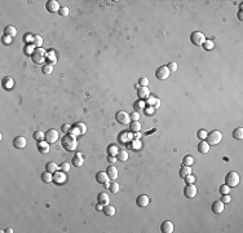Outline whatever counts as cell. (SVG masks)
Listing matches in <instances>:
<instances>
[{
	"instance_id": "74e56055",
	"label": "cell",
	"mask_w": 243,
	"mask_h": 233,
	"mask_svg": "<svg viewBox=\"0 0 243 233\" xmlns=\"http://www.w3.org/2000/svg\"><path fill=\"white\" fill-rule=\"evenodd\" d=\"M109 190L111 192V193H118L119 190V184L117 181H111L110 183V186H109Z\"/></svg>"
},
{
	"instance_id": "f546056e",
	"label": "cell",
	"mask_w": 243,
	"mask_h": 233,
	"mask_svg": "<svg viewBox=\"0 0 243 233\" xmlns=\"http://www.w3.org/2000/svg\"><path fill=\"white\" fill-rule=\"evenodd\" d=\"M4 34L5 35H8V36H10V38H13V36H16L17 35V29L14 27V26H7L4 29Z\"/></svg>"
},
{
	"instance_id": "1f68e13d",
	"label": "cell",
	"mask_w": 243,
	"mask_h": 233,
	"mask_svg": "<svg viewBox=\"0 0 243 233\" xmlns=\"http://www.w3.org/2000/svg\"><path fill=\"white\" fill-rule=\"evenodd\" d=\"M192 174V168H190V166H182L181 170H180V178H185L188 176V175Z\"/></svg>"
},
{
	"instance_id": "ee69618b",
	"label": "cell",
	"mask_w": 243,
	"mask_h": 233,
	"mask_svg": "<svg viewBox=\"0 0 243 233\" xmlns=\"http://www.w3.org/2000/svg\"><path fill=\"white\" fill-rule=\"evenodd\" d=\"M144 108H145V102H144V100H138V101L135 102V109L136 110H141Z\"/></svg>"
},
{
	"instance_id": "5b68a950",
	"label": "cell",
	"mask_w": 243,
	"mask_h": 233,
	"mask_svg": "<svg viewBox=\"0 0 243 233\" xmlns=\"http://www.w3.org/2000/svg\"><path fill=\"white\" fill-rule=\"evenodd\" d=\"M190 42L195 45H203L204 42H206V36H204L203 32L194 31V32H192V35H190Z\"/></svg>"
},
{
	"instance_id": "7a4b0ae2",
	"label": "cell",
	"mask_w": 243,
	"mask_h": 233,
	"mask_svg": "<svg viewBox=\"0 0 243 233\" xmlns=\"http://www.w3.org/2000/svg\"><path fill=\"white\" fill-rule=\"evenodd\" d=\"M221 140H222V133L217 130H213L210 133H207L206 137V141L208 143V145H217L221 143Z\"/></svg>"
},
{
	"instance_id": "9f6ffc18",
	"label": "cell",
	"mask_w": 243,
	"mask_h": 233,
	"mask_svg": "<svg viewBox=\"0 0 243 233\" xmlns=\"http://www.w3.org/2000/svg\"><path fill=\"white\" fill-rule=\"evenodd\" d=\"M102 208H103V205H101V203L98 202L96 205V210H97V211H102Z\"/></svg>"
},
{
	"instance_id": "836d02e7",
	"label": "cell",
	"mask_w": 243,
	"mask_h": 233,
	"mask_svg": "<svg viewBox=\"0 0 243 233\" xmlns=\"http://www.w3.org/2000/svg\"><path fill=\"white\" fill-rule=\"evenodd\" d=\"M32 137H34V140H36V141H43V140H45V133L42 131H35Z\"/></svg>"
},
{
	"instance_id": "f5cc1de1",
	"label": "cell",
	"mask_w": 243,
	"mask_h": 233,
	"mask_svg": "<svg viewBox=\"0 0 243 233\" xmlns=\"http://www.w3.org/2000/svg\"><path fill=\"white\" fill-rule=\"evenodd\" d=\"M231 201V198H230V196L229 194H222V200H221V202H224V203H229Z\"/></svg>"
},
{
	"instance_id": "d4e9b609",
	"label": "cell",
	"mask_w": 243,
	"mask_h": 233,
	"mask_svg": "<svg viewBox=\"0 0 243 233\" xmlns=\"http://www.w3.org/2000/svg\"><path fill=\"white\" fill-rule=\"evenodd\" d=\"M107 175H109V179L110 180H115V179H117L118 178V168L117 167H115V166H110L109 168H107Z\"/></svg>"
},
{
	"instance_id": "9a60e30c",
	"label": "cell",
	"mask_w": 243,
	"mask_h": 233,
	"mask_svg": "<svg viewBox=\"0 0 243 233\" xmlns=\"http://www.w3.org/2000/svg\"><path fill=\"white\" fill-rule=\"evenodd\" d=\"M2 86H3V88L4 90H12L13 87H14V80H13V78L12 77H4L3 78V80H2Z\"/></svg>"
},
{
	"instance_id": "11a10c76",
	"label": "cell",
	"mask_w": 243,
	"mask_h": 233,
	"mask_svg": "<svg viewBox=\"0 0 243 233\" xmlns=\"http://www.w3.org/2000/svg\"><path fill=\"white\" fill-rule=\"evenodd\" d=\"M133 149H136V150H138V149H140V147H141V144H140V141H137V140H136V141L133 143Z\"/></svg>"
},
{
	"instance_id": "5bb4252c",
	"label": "cell",
	"mask_w": 243,
	"mask_h": 233,
	"mask_svg": "<svg viewBox=\"0 0 243 233\" xmlns=\"http://www.w3.org/2000/svg\"><path fill=\"white\" fill-rule=\"evenodd\" d=\"M65 181H66V175L63 174V171L62 172L57 171V172L53 174V183H56L57 185H60V184H63Z\"/></svg>"
},
{
	"instance_id": "680465c9",
	"label": "cell",
	"mask_w": 243,
	"mask_h": 233,
	"mask_svg": "<svg viewBox=\"0 0 243 233\" xmlns=\"http://www.w3.org/2000/svg\"><path fill=\"white\" fill-rule=\"evenodd\" d=\"M238 18L242 21L243 20V14H242V10H239V13H238Z\"/></svg>"
},
{
	"instance_id": "db71d44e",
	"label": "cell",
	"mask_w": 243,
	"mask_h": 233,
	"mask_svg": "<svg viewBox=\"0 0 243 233\" xmlns=\"http://www.w3.org/2000/svg\"><path fill=\"white\" fill-rule=\"evenodd\" d=\"M71 127L73 126H70V124H63L62 126V131L65 132V133H69V132H70V130H71Z\"/></svg>"
},
{
	"instance_id": "ab89813d",
	"label": "cell",
	"mask_w": 243,
	"mask_h": 233,
	"mask_svg": "<svg viewBox=\"0 0 243 233\" xmlns=\"http://www.w3.org/2000/svg\"><path fill=\"white\" fill-rule=\"evenodd\" d=\"M118 148L115 147V145H110V147L107 148V151H109V155H117L118 154Z\"/></svg>"
},
{
	"instance_id": "91938a15",
	"label": "cell",
	"mask_w": 243,
	"mask_h": 233,
	"mask_svg": "<svg viewBox=\"0 0 243 233\" xmlns=\"http://www.w3.org/2000/svg\"><path fill=\"white\" fill-rule=\"evenodd\" d=\"M103 186H105L106 189H109V186H110V180H109V181H106L105 184H103Z\"/></svg>"
},
{
	"instance_id": "7c38bea8",
	"label": "cell",
	"mask_w": 243,
	"mask_h": 233,
	"mask_svg": "<svg viewBox=\"0 0 243 233\" xmlns=\"http://www.w3.org/2000/svg\"><path fill=\"white\" fill-rule=\"evenodd\" d=\"M26 144H27V140L25 136H17L13 140V147L16 149H24L26 147Z\"/></svg>"
},
{
	"instance_id": "2e32d148",
	"label": "cell",
	"mask_w": 243,
	"mask_h": 233,
	"mask_svg": "<svg viewBox=\"0 0 243 233\" xmlns=\"http://www.w3.org/2000/svg\"><path fill=\"white\" fill-rule=\"evenodd\" d=\"M137 96L140 100H145L150 96V90L148 87H138L137 88Z\"/></svg>"
},
{
	"instance_id": "52a82bcc",
	"label": "cell",
	"mask_w": 243,
	"mask_h": 233,
	"mask_svg": "<svg viewBox=\"0 0 243 233\" xmlns=\"http://www.w3.org/2000/svg\"><path fill=\"white\" fill-rule=\"evenodd\" d=\"M117 122L118 123H120V124H129L131 123V115L127 113V112H124V110H121V112H118L117 113Z\"/></svg>"
},
{
	"instance_id": "44dd1931",
	"label": "cell",
	"mask_w": 243,
	"mask_h": 233,
	"mask_svg": "<svg viewBox=\"0 0 243 233\" xmlns=\"http://www.w3.org/2000/svg\"><path fill=\"white\" fill-rule=\"evenodd\" d=\"M212 211L215 212V214H220V212H222L224 211V202H221V201H215L212 203Z\"/></svg>"
},
{
	"instance_id": "7bdbcfd3",
	"label": "cell",
	"mask_w": 243,
	"mask_h": 233,
	"mask_svg": "<svg viewBox=\"0 0 243 233\" xmlns=\"http://www.w3.org/2000/svg\"><path fill=\"white\" fill-rule=\"evenodd\" d=\"M229 192H230V188L226 184H222L221 186H220V193L221 194H229Z\"/></svg>"
},
{
	"instance_id": "4fadbf2b",
	"label": "cell",
	"mask_w": 243,
	"mask_h": 233,
	"mask_svg": "<svg viewBox=\"0 0 243 233\" xmlns=\"http://www.w3.org/2000/svg\"><path fill=\"white\" fill-rule=\"evenodd\" d=\"M136 203H137V206H138V207H141V208L148 207V206H149V203H150V198H149L148 196H145V194H140V196L137 197Z\"/></svg>"
},
{
	"instance_id": "d6986e66",
	"label": "cell",
	"mask_w": 243,
	"mask_h": 233,
	"mask_svg": "<svg viewBox=\"0 0 243 233\" xmlns=\"http://www.w3.org/2000/svg\"><path fill=\"white\" fill-rule=\"evenodd\" d=\"M38 150L40 151V153H43V154L49 153V143H47L45 140H43V141H39V144H38Z\"/></svg>"
},
{
	"instance_id": "cb8c5ba5",
	"label": "cell",
	"mask_w": 243,
	"mask_h": 233,
	"mask_svg": "<svg viewBox=\"0 0 243 233\" xmlns=\"http://www.w3.org/2000/svg\"><path fill=\"white\" fill-rule=\"evenodd\" d=\"M58 168H60V166L57 165L56 162H48L47 165H45V171H48L50 174L57 172V171H58Z\"/></svg>"
},
{
	"instance_id": "681fc988",
	"label": "cell",
	"mask_w": 243,
	"mask_h": 233,
	"mask_svg": "<svg viewBox=\"0 0 243 233\" xmlns=\"http://www.w3.org/2000/svg\"><path fill=\"white\" fill-rule=\"evenodd\" d=\"M167 69L170 70V73L171 71H176V70H177V63L176 62H170L168 65H167Z\"/></svg>"
},
{
	"instance_id": "ffe728a7",
	"label": "cell",
	"mask_w": 243,
	"mask_h": 233,
	"mask_svg": "<svg viewBox=\"0 0 243 233\" xmlns=\"http://www.w3.org/2000/svg\"><path fill=\"white\" fill-rule=\"evenodd\" d=\"M97 200H98V202L101 203V205H109L110 203V197H109V194L107 193H105V192H101L100 194L97 196Z\"/></svg>"
},
{
	"instance_id": "f35d334b",
	"label": "cell",
	"mask_w": 243,
	"mask_h": 233,
	"mask_svg": "<svg viewBox=\"0 0 243 233\" xmlns=\"http://www.w3.org/2000/svg\"><path fill=\"white\" fill-rule=\"evenodd\" d=\"M141 130V124H140V122H132V124H131V131H133V132H138Z\"/></svg>"
},
{
	"instance_id": "c3c4849f",
	"label": "cell",
	"mask_w": 243,
	"mask_h": 233,
	"mask_svg": "<svg viewBox=\"0 0 243 233\" xmlns=\"http://www.w3.org/2000/svg\"><path fill=\"white\" fill-rule=\"evenodd\" d=\"M58 13H60V16H62V17H66V16L69 14V8H67V7H61L60 10H58Z\"/></svg>"
},
{
	"instance_id": "e0dca14e",
	"label": "cell",
	"mask_w": 243,
	"mask_h": 233,
	"mask_svg": "<svg viewBox=\"0 0 243 233\" xmlns=\"http://www.w3.org/2000/svg\"><path fill=\"white\" fill-rule=\"evenodd\" d=\"M160 229H162V232H163V233H172L173 229H175V227H173L172 221L166 220V221H163V224L160 225Z\"/></svg>"
},
{
	"instance_id": "f907efd6",
	"label": "cell",
	"mask_w": 243,
	"mask_h": 233,
	"mask_svg": "<svg viewBox=\"0 0 243 233\" xmlns=\"http://www.w3.org/2000/svg\"><path fill=\"white\" fill-rule=\"evenodd\" d=\"M203 45H204V48H206V49L210 51V49H212V48H213V42H212V40H206Z\"/></svg>"
},
{
	"instance_id": "7dc6e473",
	"label": "cell",
	"mask_w": 243,
	"mask_h": 233,
	"mask_svg": "<svg viewBox=\"0 0 243 233\" xmlns=\"http://www.w3.org/2000/svg\"><path fill=\"white\" fill-rule=\"evenodd\" d=\"M129 115H131V120H132V122H137L138 119L141 118V116H140V113H138V112H133V113L129 114Z\"/></svg>"
},
{
	"instance_id": "f6af8a7d",
	"label": "cell",
	"mask_w": 243,
	"mask_h": 233,
	"mask_svg": "<svg viewBox=\"0 0 243 233\" xmlns=\"http://www.w3.org/2000/svg\"><path fill=\"white\" fill-rule=\"evenodd\" d=\"M196 136H198V139H199V140H206V137H207V132H206L204 130H199L198 132H196Z\"/></svg>"
},
{
	"instance_id": "d6a6232c",
	"label": "cell",
	"mask_w": 243,
	"mask_h": 233,
	"mask_svg": "<svg viewBox=\"0 0 243 233\" xmlns=\"http://www.w3.org/2000/svg\"><path fill=\"white\" fill-rule=\"evenodd\" d=\"M233 137L237 139V140H242L243 139V128L242 127L235 128V130L233 131Z\"/></svg>"
},
{
	"instance_id": "30bf717a",
	"label": "cell",
	"mask_w": 243,
	"mask_h": 233,
	"mask_svg": "<svg viewBox=\"0 0 243 233\" xmlns=\"http://www.w3.org/2000/svg\"><path fill=\"white\" fill-rule=\"evenodd\" d=\"M57 140H58V132H57L56 130H48L47 132H45V141L49 143V144H53L56 143Z\"/></svg>"
},
{
	"instance_id": "e575fe53",
	"label": "cell",
	"mask_w": 243,
	"mask_h": 233,
	"mask_svg": "<svg viewBox=\"0 0 243 233\" xmlns=\"http://www.w3.org/2000/svg\"><path fill=\"white\" fill-rule=\"evenodd\" d=\"M42 71L45 75H49L52 71H53V65H50V63H45V65H43V67H42Z\"/></svg>"
},
{
	"instance_id": "83f0119b",
	"label": "cell",
	"mask_w": 243,
	"mask_h": 233,
	"mask_svg": "<svg viewBox=\"0 0 243 233\" xmlns=\"http://www.w3.org/2000/svg\"><path fill=\"white\" fill-rule=\"evenodd\" d=\"M83 163H84V158L82 157V154H80V153H78V154L73 158V165H74L75 167H82Z\"/></svg>"
},
{
	"instance_id": "6125c7cd",
	"label": "cell",
	"mask_w": 243,
	"mask_h": 233,
	"mask_svg": "<svg viewBox=\"0 0 243 233\" xmlns=\"http://www.w3.org/2000/svg\"><path fill=\"white\" fill-rule=\"evenodd\" d=\"M5 232H9V233H12V232H13V229H12V228H8V229L5 231Z\"/></svg>"
},
{
	"instance_id": "94428289",
	"label": "cell",
	"mask_w": 243,
	"mask_h": 233,
	"mask_svg": "<svg viewBox=\"0 0 243 233\" xmlns=\"http://www.w3.org/2000/svg\"><path fill=\"white\" fill-rule=\"evenodd\" d=\"M135 139H136V140H138V139H140V133H138V132H137L136 135H135Z\"/></svg>"
},
{
	"instance_id": "816d5d0a",
	"label": "cell",
	"mask_w": 243,
	"mask_h": 233,
	"mask_svg": "<svg viewBox=\"0 0 243 233\" xmlns=\"http://www.w3.org/2000/svg\"><path fill=\"white\" fill-rule=\"evenodd\" d=\"M2 42H3V44H10V43H12V38H10V36H8V35H4V36H3V39H2Z\"/></svg>"
},
{
	"instance_id": "bcb514c9",
	"label": "cell",
	"mask_w": 243,
	"mask_h": 233,
	"mask_svg": "<svg viewBox=\"0 0 243 233\" xmlns=\"http://www.w3.org/2000/svg\"><path fill=\"white\" fill-rule=\"evenodd\" d=\"M184 180H185V181H186L188 184H194V181H195V178L193 176L192 174H190V175H188V176H185V178H184Z\"/></svg>"
},
{
	"instance_id": "b9f144b4",
	"label": "cell",
	"mask_w": 243,
	"mask_h": 233,
	"mask_svg": "<svg viewBox=\"0 0 243 233\" xmlns=\"http://www.w3.org/2000/svg\"><path fill=\"white\" fill-rule=\"evenodd\" d=\"M138 86L140 87H148L149 86V79L146 77L140 78V80H138Z\"/></svg>"
},
{
	"instance_id": "ac0fdd59",
	"label": "cell",
	"mask_w": 243,
	"mask_h": 233,
	"mask_svg": "<svg viewBox=\"0 0 243 233\" xmlns=\"http://www.w3.org/2000/svg\"><path fill=\"white\" fill-rule=\"evenodd\" d=\"M96 180H97V183H100V184H105L106 181H109V175H107V172H103V171H100V172H97V175H96Z\"/></svg>"
},
{
	"instance_id": "6f0895ef",
	"label": "cell",
	"mask_w": 243,
	"mask_h": 233,
	"mask_svg": "<svg viewBox=\"0 0 243 233\" xmlns=\"http://www.w3.org/2000/svg\"><path fill=\"white\" fill-rule=\"evenodd\" d=\"M107 161L110 162V163H114L115 161H117V158H115L114 155H109V158H107Z\"/></svg>"
},
{
	"instance_id": "4dcf8cb0",
	"label": "cell",
	"mask_w": 243,
	"mask_h": 233,
	"mask_svg": "<svg viewBox=\"0 0 243 233\" xmlns=\"http://www.w3.org/2000/svg\"><path fill=\"white\" fill-rule=\"evenodd\" d=\"M31 44L35 45L36 48H42V45H43V38L40 36V35H34L32 43H31Z\"/></svg>"
},
{
	"instance_id": "8fae6325",
	"label": "cell",
	"mask_w": 243,
	"mask_h": 233,
	"mask_svg": "<svg viewBox=\"0 0 243 233\" xmlns=\"http://www.w3.org/2000/svg\"><path fill=\"white\" fill-rule=\"evenodd\" d=\"M60 3L56 2V0H49V2H47V4H45V9H47L48 12H50V13H57V12L60 10Z\"/></svg>"
},
{
	"instance_id": "d590c367",
	"label": "cell",
	"mask_w": 243,
	"mask_h": 233,
	"mask_svg": "<svg viewBox=\"0 0 243 233\" xmlns=\"http://www.w3.org/2000/svg\"><path fill=\"white\" fill-rule=\"evenodd\" d=\"M194 163V158L192 155H186L182 158V166H192Z\"/></svg>"
},
{
	"instance_id": "ba28073f",
	"label": "cell",
	"mask_w": 243,
	"mask_h": 233,
	"mask_svg": "<svg viewBox=\"0 0 243 233\" xmlns=\"http://www.w3.org/2000/svg\"><path fill=\"white\" fill-rule=\"evenodd\" d=\"M155 77L159 80H166L170 77V70L167 69V66H159L157 69V71H155Z\"/></svg>"
},
{
	"instance_id": "7402d4cb",
	"label": "cell",
	"mask_w": 243,
	"mask_h": 233,
	"mask_svg": "<svg viewBox=\"0 0 243 233\" xmlns=\"http://www.w3.org/2000/svg\"><path fill=\"white\" fill-rule=\"evenodd\" d=\"M210 147H211V145H208V143L206 141V140H200V143H199V145H198L199 153H202V154L208 153V151H210Z\"/></svg>"
},
{
	"instance_id": "6da1fadb",
	"label": "cell",
	"mask_w": 243,
	"mask_h": 233,
	"mask_svg": "<svg viewBox=\"0 0 243 233\" xmlns=\"http://www.w3.org/2000/svg\"><path fill=\"white\" fill-rule=\"evenodd\" d=\"M77 145H78L77 136L71 135V133H65V136L61 139V147L66 151L75 150V149H77Z\"/></svg>"
},
{
	"instance_id": "603a6c76",
	"label": "cell",
	"mask_w": 243,
	"mask_h": 233,
	"mask_svg": "<svg viewBox=\"0 0 243 233\" xmlns=\"http://www.w3.org/2000/svg\"><path fill=\"white\" fill-rule=\"evenodd\" d=\"M146 104L149 105V106H154V109H158L159 106H160V100L159 98H157V97H151V96H149L148 98H146Z\"/></svg>"
},
{
	"instance_id": "60d3db41",
	"label": "cell",
	"mask_w": 243,
	"mask_h": 233,
	"mask_svg": "<svg viewBox=\"0 0 243 233\" xmlns=\"http://www.w3.org/2000/svg\"><path fill=\"white\" fill-rule=\"evenodd\" d=\"M60 168H61V171H63V172L70 171V163H67V162H62L61 165H60Z\"/></svg>"
},
{
	"instance_id": "8d00e7d4",
	"label": "cell",
	"mask_w": 243,
	"mask_h": 233,
	"mask_svg": "<svg viewBox=\"0 0 243 233\" xmlns=\"http://www.w3.org/2000/svg\"><path fill=\"white\" fill-rule=\"evenodd\" d=\"M47 60H48V63H50V65H53V63L57 61L56 55H54L53 51H50V52H48V53H47Z\"/></svg>"
},
{
	"instance_id": "277c9868",
	"label": "cell",
	"mask_w": 243,
	"mask_h": 233,
	"mask_svg": "<svg viewBox=\"0 0 243 233\" xmlns=\"http://www.w3.org/2000/svg\"><path fill=\"white\" fill-rule=\"evenodd\" d=\"M47 52H45L43 48H35L32 51V53H31V58H32V61L35 62V63H42L45 58H47Z\"/></svg>"
},
{
	"instance_id": "f1b7e54d",
	"label": "cell",
	"mask_w": 243,
	"mask_h": 233,
	"mask_svg": "<svg viewBox=\"0 0 243 233\" xmlns=\"http://www.w3.org/2000/svg\"><path fill=\"white\" fill-rule=\"evenodd\" d=\"M117 159L120 161V162H125L128 159V151L125 149H121V150H118V154H117Z\"/></svg>"
},
{
	"instance_id": "4316f807",
	"label": "cell",
	"mask_w": 243,
	"mask_h": 233,
	"mask_svg": "<svg viewBox=\"0 0 243 233\" xmlns=\"http://www.w3.org/2000/svg\"><path fill=\"white\" fill-rule=\"evenodd\" d=\"M102 212L105 214L106 216H113V215H115V207L111 206V205L109 203V205H105V206H103Z\"/></svg>"
},
{
	"instance_id": "484cf974",
	"label": "cell",
	"mask_w": 243,
	"mask_h": 233,
	"mask_svg": "<svg viewBox=\"0 0 243 233\" xmlns=\"http://www.w3.org/2000/svg\"><path fill=\"white\" fill-rule=\"evenodd\" d=\"M40 179H42L43 183L49 184V183L53 181V175H52L50 172H48V171H44L42 175H40Z\"/></svg>"
},
{
	"instance_id": "9c48e42d",
	"label": "cell",
	"mask_w": 243,
	"mask_h": 233,
	"mask_svg": "<svg viewBox=\"0 0 243 233\" xmlns=\"http://www.w3.org/2000/svg\"><path fill=\"white\" fill-rule=\"evenodd\" d=\"M184 196L188 198V200H192L196 196V188L194 184H188L184 188Z\"/></svg>"
},
{
	"instance_id": "8992f818",
	"label": "cell",
	"mask_w": 243,
	"mask_h": 233,
	"mask_svg": "<svg viewBox=\"0 0 243 233\" xmlns=\"http://www.w3.org/2000/svg\"><path fill=\"white\" fill-rule=\"evenodd\" d=\"M87 132V127L84 123H82V122H77L70 130V133L71 135H75V136H80V135H84V133Z\"/></svg>"
},
{
	"instance_id": "3957f363",
	"label": "cell",
	"mask_w": 243,
	"mask_h": 233,
	"mask_svg": "<svg viewBox=\"0 0 243 233\" xmlns=\"http://www.w3.org/2000/svg\"><path fill=\"white\" fill-rule=\"evenodd\" d=\"M239 175L237 174L235 171H230L228 175H226V178H225V184H226L229 188H234V186H237L239 184Z\"/></svg>"
}]
</instances>
